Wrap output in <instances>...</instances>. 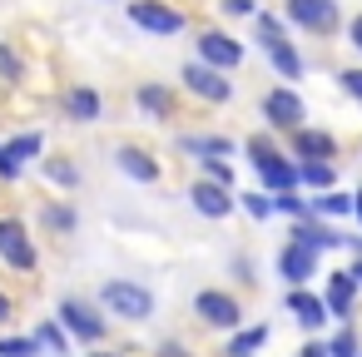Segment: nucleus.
Wrapping results in <instances>:
<instances>
[{
  "label": "nucleus",
  "instance_id": "09e8293b",
  "mask_svg": "<svg viewBox=\"0 0 362 357\" xmlns=\"http://www.w3.org/2000/svg\"><path fill=\"white\" fill-rule=\"evenodd\" d=\"M293 357H298V352H293Z\"/></svg>",
  "mask_w": 362,
  "mask_h": 357
},
{
  "label": "nucleus",
  "instance_id": "49530a36",
  "mask_svg": "<svg viewBox=\"0 0 362 357\" xmlns=\"http://www.w3.org/2000/svg\"><path fill=\"white\" fill-rule=\"evenodd\" d=\"M352 194H357V209H352V213H357V223H362V189H352Z\"/></svg>",
  "mask_w": 362,
  "mask_h": 357
},
{
  "label": "nucleus",
  "instance_id": "f704fd0d",
  "mask_svg": "<svg viewBox=\"0 0 362 357\" xmlns=\"http://www.w3.org/2000/svg\"><path fill=\"white\" fill-rule=\"evenodd\" d=\"M263 11V0H218V16L228 21V25H238V21H253Z\"/></svg>",
  "mask_w": 362,
  "mask_h": 357
},
{
  "label": "nucleus",
  "instance_id": "bb28decb",
  "mask_svg": "<svg viewBox=\"0 0 362 357\" xmlns=\"http://www.w3.org/2000/svg\"><path fill=\"white\" fill-rule=\"evenodd\" d=\"M298 164H303V189H308V194H327V189H337V179H342L332 159H298Z\"/></svg>",
  "mask_w": 362,
  "mask_h": 357
},
{
  "label": "nucleus",
  "instance_id": "5701e85b",
  "mask_svg": "<svg viewBox=\"0 0 362 357\" xmlns=\"http://www.w3.org/2000/svg\"><path fill=\"white\" fill-rule=\"evenodd\" d=\"M258 174V189H268V194H293V189H303V164L293 159V154H278L273 164H263V169H253Z\"/></svg>",
  "mask_w": 362,
  "mask_h": 357
},
{
  "label": "nucleus",
  "instance_id": "393cba45",
  "mask_svg": "<svg viewBox=\"0 0 362 357\" xmlns=\"http://www.w3.org/2000/svg\"><path fill=\"white\" fill-rule=\"evenodd\" d=\"M6 149H11V159L16 164H40L45 159V129H16L11 139H6Z\"/></svg>",
  "mask_w": 362,
  "mask_h": 357
},
{
  "label": "nucleus",
  "instance_id": "39448f33",
  "mask_svg": "<svg viewBox=\"0 0 362 357\" xmlns=\"http://www.w3.org/2000/svg\"><path fill=\"white\" fill-rule=\"evenodd\" d=\"M0 263L11 273H40V243L25 213H0Z\"/></svg>",
  "mask_w": 362,
  "mask_h": 357
},
{
  "label": "nucleus",
  "instance_id": "37998d69",
  "mask_svg": "<svg viewBox=\"0 0 362 357\" xmlns=\"http://www.w3.org/2000/svg\"><path fill=\"white\" fill-rule=\"evenodd\" d=\"M347 273H352V278L362 283V253H352V258H347Z\"/></svg>",
  "mask_w": 362,
  "mask_h": 357
},
{
  "label": "nucleus",
  "instance_id": "c03bdc74",
  "mask_svg": "<svg viewBox=\"0 0 362 357\" xmlns=\"http://www.w3.org/2000/svg\"><path fill=\"white\" fill-rule=\"evenodd\" d=\"M85 357H124V352H115V347H90Z\"/></svg>",
  "mask_w": 362,
  "mask_h": 357
},
{
  "label": "nucleus",
  "instance_id": "ea45409f",
  "mask_svg": "<svg viewBox=\"0 0 362 357\" xmlns=\"http://www.w3.org/2000/svg\"><path fill=\"white\" fill-rule=\"evenodd\" d=\"M342 40H347V45H352V50L362 55V11H357V16L347 21V30H342Z\"/></svg>",
  "mask_w": 362,
  "mask_h": 357
},
{
  "label": "nucleus",
  "instance_id": "7ed1b4c3",
  "mask_svg": "<svg viewBox=\"0 0 362 357\" xmlns=\"http://www.w3.org/2000/svg\"><path fill=\"white\" fill-rule=\"evenodd\" d=\"M283 16H288V25H293L298 35H308V40H332V35L347 30L337 0H283Z\"/></svg>",
  "mask_w": 362,
  "mask_h": 357
},
{
  "label": "nucleus",
  "instance_id": "79ce46f5",
  "mask_svg": "<svg viewBox=\"0 0 362 357\" xmlns=\"http://www.w3.org/2000/svg\"><path fill=\"white\" fill-rule=\"evenodd\" d=\"M298 357H332V352H327V337H308V342L298 347Z\"/></svg>",
  "mask_w": 362,
  "mask_h": 357
},
{
  "label": "nucleus",
  "instance_id": "2eb2a0df",
  "mask_svg": "<svg viewBox=\"0 0 362 357\" xmlns=\"http://www.w3.org/2000/svg\"><path fill=\"white\" fill-rule=\"evenodd\" d=\"M134 110L154 124H174L179 119V90L164 85V80H139L134 85Z\"/></svg>",
  "mask_w": 362,
  "mask_h": 357
},
{
  "label": "nucleus",
  "instance_id": "6e6552de",
  "mask_svg": "<svg viewBox=\"0 0 362 357\" xmlns=\"http://www.w3.org/2000/svg\"><path fill=\"white\" fill-rule=\"evenodd\" d=\"M243 55H248V45H243L228 25H194V60H204V65L233 75V70L243 65Z\"/></svg>",
  "mask_w": 362,
  "mask_h": 357
},
{
  "label": "nucleus",
  "instance_id": "b1692460",
  "mask_svg": "<svg viewBox=\"0 0 362 357\" xmlns=\"http://www.w3.org/2000/svg\"><path fill=\"white\" fill-rule=\"evenodd\" d=\"M268 337H273V327H268V322L238 327V332H228V342H223V357H258Z\"/></svg>",
  "mask_w": 362,
  "mask_h": 357
},
{
  "label": "nucleus",
  "instance_id": "f8f14e48",
  "mask_svg": "<svg viewBox=\"0 0 362 357\" xmlns=\"http://www.w3.org/2000/svg\"><path fill=\"white\" fill-rule=\"evenodd\" d=\"M273 273L288 283V288H313V278L322 273V253H313V248H303V243H283L278 253H273Z\"/></svg>",
  "mask_w": 362,
  "mask_h": 357
},
{
  "label": "nucleus",
  "instance_id": "a211bd4d",
  "mask_svg": "<svg viewBox=\"0 0 362 357\" xmlns=\"http://www.w3.org/2000/svg\"><path fill=\"white\" fill-rule=\"evenodd\" d=\"M288 154L293 159H342V139L332 134V129H317V124H303V129H293L288 134Z\"/></svg>",
  "mask_w": 362,
  "mask_h": 357
},
{
  "label": "nucleus",
  "instance_id": "cd10ccee",
  "mask_svg": "<svg viewBox=\"0 0 362 357\" xmlns=\"http://www.w3.org/2000/svg\"><path fill=\"white\" fill-rule=\"evenodd\" d=\"M352 209H357V194H347V189H327V194H313V213L317 218H352Z\"/></svg>",
  "mask_w": 362,
  "mask_h": 357
},
{
  "label": "nucleus",
  "instance_id": "20e7f679",
  "mask_svg": "<svg viewBox=\"0 0 362 357\" xmlns=\"http://www.w3.org/2000/svg\"><path fill=\"white\" fill-rule=\"evenodd\" d=\"M258 119H263V129H273V134L288 139L293 129L308 124V100L298 95V85H268L258 95Z\"/></svg>",
  "mask_w": 362,
  "mask_h": 357
},
{
  "label": "nucleus",
  "instance_id": "a18cd8bd",
  "mask_svg": "<svg viewBox=\"0 0 362 357\" xmlns=\"http://www.w3.org/2000/svg\"><path fill=\"white\" fill-rule=\"evenodd\" d=\"M347 248H352V253H362V233H352V238H347Z\"/></svg>",
  "mask_w": 362,
  "mask_h": 357
},
{
  "label": "nucleus",
  "instance_id": "a19ab883",
  "mask_svg": "<svg viewBox=\"0 0 362 357\" xmlns=\"http://www.w3.org/2000/svg\"><path fill=\"white\" fill-rule=\"evenodd\" d=\"M11 322H16V298H11L6 288H0V332H6Z\"/></svg>",
  "mask_w": 362,
  "mask_h": 357
},
{
  "label": "nucleus",
  "instance_id": "7c9ffc66",
  "mask_svg": "<svg viewBox=\"0 0 362 357\" xmlns=\"http://www.w3.org/2000/svg\"><path fill=\"white\" fill-rule=\"evenodd\" d=\"M0 357H45L35 332H0Z\"/></svg>",
  "mask_w": 362,
  "mask_h": 357
},
{
  "label": "nucleus",
  "instance_id": "dca6fc26",
  "mask_svg": "<svg viewBox=\"0 0 362 357\" xmlns=\"http://www.w3.org/2000/svg\"><path fill=\"white\" fill-rule=\"evenodd\" d=\"M174 144H179V154H189L194 164H199V159H233V149H243V139L218 134V129H179Z\"/></svg>",
  "mask_w": 362,
  "mask_h": 357
},
{
  "label": "nucleus",
  "instance_id": "c9c22d12",
  "mask_svg": "<svg viewBox=\"0 0 362 357\" xmlns=\"http://www.w3.org/2000/svg\"><path fill=\"white\" fill-rule=\"evenodd\" d=\"M228 273H233L243 288H258V263H253V253H233V258H228Z\"/></svg>",
  "mask_w": 362,
  "mask_h": 357
},
{
  "label": "nucleus",
  "instance_id": "f257e3e1",
  "mask_svg": "<svg viewBox=\"0 0 362 357\" xmlns=\"http://www.w3.org/2000/svg\"><path fill=\"white\" fill-rule=\"evenodd\" d=\"M55 317L65 322V332H70L80 347H105V337H110V327H115V317L105 312V303H100V298H85V293H65V298L55 303Z\"/></svg>",
  "mask_w": 362,
  "mask_h": 357
},
{
  "label": "nucleus",
  "instance_id": "f3484780",
  "mask_svg": "<svg viewBox=\"0 0 362 357\" xmlns=\"http://www.w3.org/2000/svg\"><path fill=\"white\" fill-rule=\"evenodd\" d=\"M258 50H263L268 70H273L283 85H298V80L308 75V60H303V50H298L293 35H283V40H258Z\"/></svg>",
  "mask_w": 362,
  "mask_h": 357
},
{
  "label": "nucleus",
  "instance_id": "6ab92c4d",
  "mask_svg": "<svg viewBox=\"0 0 362 357\" xmlns=\"http://www.w3.org/2000/svg\"><path fill=\"white\" fill-rule=\"evenodd\" d=\"M60 110H65V119H70V124H100V119H105V95H100L95 85L75 80V85H65Z\"/></svg>",
  "mask_w": 362,
  "mask_h": 357
},
{
  "label": "nucleus",
  "instance_id": "9b49d317",
  "mask_svg": "<svg viewBox=\"0 0 362 357\" xmlns=\"http://www.w3.org/2000/svg\"><path fill=\"white\" fill-rule=\"evenodd\" d=\"M184 199H189V209H194L199 218H209V223H223V218L238 213V189H223V184H214V179H204V174H194V184L184 189Z\"/></svg>",
  "mask_w": 362,
  "mask_h": 357
},
{
  "label": "nucleus",
  "instance_id": "de8ad7c7",
  "mask_svg": "<svg viewBox=\"0 0 362 357\" xmlns=\"http://www.w3.org/2000/svg\"><path fill=\"white\" fill-rule=\"evenodd\" d=\"M110 6H115V0H110Z\"/></svg>",
  "mask_w": 362,
  "mask_h": 357
},
{
  "label": "nucleus",
  "instance_id": "9d476101",
  "mask_svg": "<svg viewBox=\"0 0 362 357\" xmlns=\"http://www.w3.org/2000/svg\"><path fill=\"white\" fill-rule=\"evenodd\" d=\"M110 164L124 174V179H134V184H144V189H154V184H164V164H159V154L149 149V144H134V139H119L115 149H110Z\"/></svg>",
  "mask_w": 362,
  "mask_h": 357
},
{
  "label": "nucleus",
  "instance_id": "c85d7f7f",
  "mask_svg": "<svg viewBox=\"0 0 362 357\" xmlns=\"http://www.w3.org/2000/svg\"><path fill=\"white\" fill-rule=\"evenodd\" d=\"M35 337H40L45 357H70V347H75V337L65 332V322H60V317H45V322H35Z\"/></svg>",
  "mask_w": 362,
  "mask_h": 357
},
{
  "label": "nucleus",
  "instance_id": "2f4dec72",
  "mask_svg": "<svg viewBox=\"0 0 362 357\" xmlns=\"http://www.w3.org/2000/svg\"><path fill=\"white\" fill-rule=\"evenodd\" d=\"M25 75H30L25 55H21L11 40H0V80H6V85H25Z\"/></svg>",
  "mask_w": 362,
  "mask_h": 357
},
{
  "label": "nucleus",
  "instance_id": "4c0bfd02",
  "mask_svg": "<svg viewBox=\"0 0 362 357\" xmlns=\"http://www.w3.org/2000/svg\"><path fill=\"white\" fill-rule=\"evenodd\" d=\"M21 174H25V164H16L11 149H6V139H0V184H21Z\"/></svg>",
  "mask_w": 362,
  "mask_h": 357
},
{
  "label": "nucleus",
  "instance_id": "4be33fe9",
  "mask_svg": "<svg viewBox=\"0 0 362 357\" xmlns=\"http://www.w3.org/2000/svg\"><path fill=\"white\" fill-rule=\"evenodd\" d=\"M35 169H40V179H45L50 189H60V194H80V189H85V169H80L70 154H45Z\"/></svg>",
  "mask_w": 362,
  "mask_h": 357
},
{
  "label": "nucleus",
  "instance_id": "1a4fd4ad",
  "mask_svg": "<svg viewBox=\"0 0 362 357\" xmlns=\"http://www.w3.org/2000/svg\"><path fill=\"white\" fill-rule=\"evenodd\" d=\"M179 90H184L189 100H199V105H214V110L233 100L228 70H214V65H204V60H184V65H179Z\"/></svg>",
  "mask_w": 362,
  "mask_h": 357
},
{
  "label": "nucleus",
  "instance_id": "c756f323",
  "mask_svg": "<svg viewBox=\"0 0 362 357\" xmlns=\"http://www.w3.org/2000/svg\"><path fill=\"white\" fill-rule=\"evenodd\" d=\"M238 209H243L253 223H268V218L278 213V204H273V194H268V189H243V194H238Z\"/></svg>",
  "mask_w": 362,
  "mask_h": 357
},
{
  "label": "nucleus",
  "instance_id": "473e14b6",
  "mask_svg": "<svg viewBox=\"0 0 362 357\" xmlns=\"http://www.w3.org/2000/svg\"><path fill=\"white\" fill-rule=\"evenodd\" d=\"M327 352H332V357H362V332H357V322L337 327V332L327 337Z\"/></svg>",
  "mask_w": 362,
  "mask_h": 357
},
{
  "label": "nucleus",
  "instance_id": "72a5a7b5",
  "mask_svg": "<svg viewBox=\"0 0 362 357\" xmlns=\"http://www.w3.org/2000/svg\"><path fill=\"white\" fill-rule=\"evenodd\" d=\"M199 174L214 179V184H223V189H238V169H233V159H199Z\"/></svg>",
  "mask_w": 362,
  "mask_h": 357
},
{
  "label": "nucleus",
  "instance_id": "423d86ee",
  "mask_svg": "<svg viewBox=\"0 0 362 357\" xmlns=\"http://www.w3.org/2000/svg\"><path fill=\"white\" fill-rule=\"evenodd\" d=\"M124 16H129L134 30H144V35H154V40H169V35L194 30L189 11L169 6V0H124Z\"/></svg>",
  "mask_w": 362,
  "mask_h": 357
},
{
  "label": "nucleus",
  "instance_id": "58836bf2",
  "mask_svg": "<svg viewBox=\"0 0 362 357\" xmlns=\"http://www.w3.org/2000/svg\"><path fill=\"white\" fill-rule=\"evenodd\" d=\"M154 357H194V352H189V347H184L179 337H164V342L154 347Z\"/></svg>",
  "mask_w": 362,
  "mask_h": 357
},
{
  "label": "nucleus",
  "instance_id": "ddd939ff",
  "mask_svg": "<svg viewBox=\"0 0 362 357\" xmlns=\"http://www.w3.org/2000/svg\"><path fill=\"white\" fill-rule=\"evenodd\" d=\"M283 312L308 332V337H317L327 322H332V308H327V298L322 293H313V288H288L283 293Z\"/></svg>",
  "mask_w": 362,
  "mask_h": 357
},
{
  "label": "nucleus",
  "instance_id": "0eeeda50",
  "mask_svg": "<svg viewBox=\"0 0 362 357\" xmlns=\"http://www.w3.org/2000/svg\"><path fill=\"white\" fill-rule=\"evenodd\" d=\"M194 317H199L209 332H238V327H248V322H243L248 308H243V298H238L233 288H199V293H194Z\"/></svg>",
  "mask_w": 362,
  "mask_h": 357
},
{
  "label": "nucleus",
  "instance_id": "a878e982",
  "mask_svg": "<svg viewBox=\"0 0 362 357\" xmlns=\"http://www.w3.org/2000/svg\"><path fill=\"white\" fill-rule=\"evenodd\" d=\"M243 154H248L253 169H263V164H273V159L288 154V149L273 139V129H253V134H243Z\"/></svg>",
  "mask_w": 362,
  "mask_h": 357
},
{
  "label": "nucleus",
  "instance_id": "aec40b11",
  "mask_svg": "<svg viewBox=\"0 0 362 357\" xmlns=\"http://www.w3.org/2000/svg\"><path fill=\"white\" fill-rule=\"evenodd\" d=\"M35 223H40L50 238H75V233H80V209H75V199L50 194V199L35 204Z\"/></svg>",
  "mask_w": 362,
  "mask_h": 357
},
{
  "label": "nucleus",
  "instance_id": "f03ea898",
  "mask_svg": "<svg viewBox=\"0 0 362 357\" xmlns=\"http://www.w3.org/2000/svg\"><path fill=\"white\" fill-rule=\"evenodd\" d=\"M95 298L105 303V312H110L115 322H129V327H139V322H149V317L159 312L154 288H144L139 278H105Z\"/></svg>",
  "mask_w": 362,
  "mask_h": 357
},
{
  "label": "nucleus",
  "instance_id": "e433bc0d",
  "mask_svg": "<svg viewBox=\"0 0 362 357\" xmlns=\"http://www.w3.org/2000/svg\"><path fill=\"white\" fill-rule=\"evenodd\" d=\"M337 85H342V95H347V100H357V105H362V65L337 70Z\"/></svg>",
  "mask_w": 362,
  "mask_h": 357
},
{
  "label": "nucleus",
  "instance_id": "412c9836",
  "mask_svg": "<svg viewBox=\"0 0 362 357\" xmlns=\"http://www.w3.org/2000/svg\"><path fill=\"white\" fill-rule=\"evenodd\" d=\"M288 238H293V243H303V248H313V253H337V248H347V233H342V228H332V223H327V218H317V213L298 218V223L288 228Z\"/></svg>",
  "mask_w": 362,
  "mask_h": 357
},
{
  "label": "nucleus",
  "instance_id": "4468645a",
  "mask_svg": "<svg viewBox=\"0 0 362 357\" xmlns=\"http://www.w3.org/2000/svg\"><path fill=\"white\" fill-rule=\"evenodd\" d=\"M322 298H327V308H332V322H337V327L357 322L362 283H357V278H352L347 268H337V273H322Z\"/></svg>",
  "mask_w": 362,
  "mask_h": 357
}]
</instances>
